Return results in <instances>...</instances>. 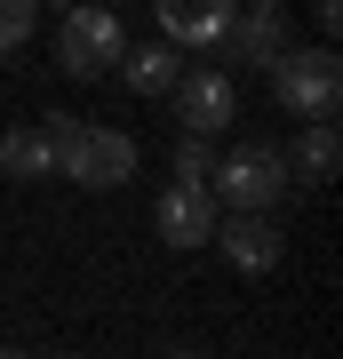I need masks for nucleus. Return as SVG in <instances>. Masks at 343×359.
<instances>
[{
	"mask_svg": "<svg viewBox=\"0 0 343 359\" xmlns=\"http://www.w3.org/2000/svg\"><path fill=\"white\" fill-rule=\"evenodd\" d=\"M120 56H128V32H120L112 8H64V25H56V65L72 72V80L120 72Z\"/></svg>",
	"mask_w": 343,
	"mask_h": 359,
	"instance_id": "20e7f679",
	"label": "nucleus"
},
{
	"mask_svg": "<svg viewBox=\"0 0 343 359\" xmlns=\"http://www.w3.org/2000/svg\"><path fill=\"white\" fill-rule=\"evenodd\" d=\"M288 192H295V176H288L280 144H231V152L216 160V176H208L216 216H224V208H231V216H271Z\"/></svg>",
	"mask_w": 343,
	"mask_h": 359,
	"instance_id": "f03ea898",
	"label": "nucleus"
},
{
	"mask_svg": "<svg viewBox=\"0 0 343 359\" xmlns=\"http://www.w3.org/2000/svg\"><path fill=\"white\" fill-rule=\"evenodd\" d=\"M0 359H25V351H16V344H0Z\"/></svg>",
	"mask_w": 343,
	"mask_h": 359,
	"instance_id": "2eb2a0df",
	"label": "nucleus"
},
{
	"mask_svg": "<svg viewBox=\"0 0 343 359\" xmlns=\"http://www.w3.org/2000/svg\"><path fill=\"white\" fill-rule=\"evenodd\" d=\"M0 176H16V184L56 176V160H48V144H40V128H8V136H0Z\"/></svg>",
	"mask_w": 343,
	"mask_h": 359,
	"instance_id": "9b49d317",
	"label": "nucleus"
},
{
	"mask_svg": "<svg viewBox=\"0 0 343 359\" xmlns=\"http://www.w3.org/2000/svg\"><path fill=\"white\" fill-rule=\"evenodd\" d=\"M168 359H208V351H168Z\"/></svg>",
	"mask_w": 343,
	"mask_h": 359,
	"instance_id": "dca6fc26",
	"label": "nucleus"
},
{
	"mask_svg": "<svg viewBox=\"0 0 343 359\" xmlns=\"http://www.w3.org/2000/svg\"><path fill=\"white\" fill-rule=\"evenodd\" d=\"M271 96H280V112L311 120V128H335V104H343V56L319 40V48H288L280 65H271Z\"/></svg>",
	"mask_w": 343,
	"mask_h": 359,
	"instance_id": "7ed1b4c3",
	"label": "nucleus"
},
{
	"mask_svg": "<svg viewBox=\"0 0 343 359\" xmlns=\"http://www.w3.org/2000/svg\"><path fill=\"white\" fill-rule=\"evenodd\" d=\"M335 160H343L335 128H304V152H295V168H304V184H335ZM295 168H288V176H295Z\"/></svg>",
	"mask_w": 343,
	"mask_h": 359,
	"instance_id": "f8f14e48",
	"label": "nucleus"
},
{
	"mask_svg": "<svg viewBox=\"0 0 343 359\" xmlns=\"http://www.w3.org/2000/svg\"><path fill=\"white\" fill-rule=\"evenodd\" d=\"M295 48V40H288V8H280V0H255V8H240V16H231V32H224V65H280V56Z\"/></svg>",
	"mask_w": 343,
	"mask_h": 359,
	"instance_id": "423d86ee",
	"label": "nucleus"
},
{
	"mask_svg": "<svg viewBox=\"0 0 343 359\" xmlns=\"http://www.w3.org/2000/svg\"><path fill=\"white\" fill-rule=\"evenodd\" d=\"M208 176H216V152H208V144H176V184H191V192H208Z\"/></svg>",
	"mask_w": 343,
	"mask_h": 359,
	"instance_id": "4468645a",
	"label": "nucleus"
},
{
	"mask_svg": "<svg viewBox=\"0 0 343 359\" xmlns=\"http://www.w3.org/2000/svg\"><path fill=\"white\" fill-rule=\"evenodd\" d=\"M32 25H40V8H32V0H0V56H8V48H25Z\"/></svg>",
	"mask_w": 343,
	"mask_h": 359,
	"instance_id": "ddd939ff",
	"label": "nucleus"
},
{
	"mask_svg": "<svg viewBox=\"0 0 343 359\" xmlns=\"http://www.w3.org/2000/svg\"><path fill=\"white\" fill-rule=\"evenodd\" d=\"M56 359H72V351H56Z\"/></svg>",
	"mask_w": 343,
	"mask_h": 359,
	"instance_id": "f3484780",
	"label": "nucleus"
},
{
	"mask_svg": "<svg viewBox=\"0 0 343 359\" xmlns=\"http://www.w3.org/2000/svg\"><path fill=\"white\" fill-rule=\"evenodd\" d=\"M208 248H224V264L248 271V280H264V271L288 256V240H280V224H271V216H224Z\"/></svg>",
	"mask_w": 343,
	"mask_h": 359,
	"instance_id": "0eeeda50",
	"label": "nucleus"
},
{
	"mask_svg": "<svg viewBox=\"0 0 343 359\" xmlns=\"http://www.w3.org/2000/svg\"><path fill=\"white\" fill-rule=\"evenodd\" d=\"M231 0H200V8H184V0H160V40L168 48H216V40L231 32Z\"/></svg>",
	"mask_w": 343,
	"mask_h": 359,
	"instance_id": "1a4fd4ad",
	"label": "nucleus"
},
{
	"mask_svg": "<svg viewBox=\"0 0 343 359\" xmlns=\"http://www.w3.org/2000/svg\"><path fill=\"white\" fill-rule=\"evenodd\" d=\"M152 224H160V240H168V248H208L224 216H216V200H208V192H191V184H168L160 208H152Z\"/></svg>",
	"mask_w": 343,
	"mask_h": 359,
	"instance_id": "6e6552de",
	"label": "nucleus"
},
{
	"mask_svg": "<svg viewBox=\"0 0 343 359\" xmlns=\"http://www.w3.org/2000/svg\"><path fill=\"white\" fill-rule=\"evenodd\" d=\"M120 80H128L136 96H168V88L184 80V56L168 48V40H152V48H128V56H120Z\"/></svg>",
	"mask_w": 343,
	"mask_h": 359,
	"instance_id": "9d476101",
	"label": "nucleus"
},
{
	"mask_svg": "<svg viewBox=\"0 0 343 359\" xmlns=\"http://www.w3.org/2000/svg\"><path fill=\"white\" fill-rule=\"evenodd\" d=\"M168 96H176V120H184L191 144H208L216 128H231V120H240V80L216 72V65H184V80H176Z\"/></svg>",
	"mask_w": 343,
	"mask_h": 359,
	"instance_id": "39448f33",
	"label": "nucleus"
},
{
	"mask_svg": "<svg viewBox=\"0 0 343 359\" xmlns=\"http://www.w3.org/2000/svg\"><path fill=\"white\" fill-rule=\"evenodd\" d=\"M40 144H48L56 176H72L80 192H120L128 176H136V136L112 128V120H80V112H48L32 120Z\"/></svg>",
	"mask_w": 343,
	"mask_h": 359,
	"instance_id": "f257e3e1",
	"label": "nucleus"
}]
</instances>
